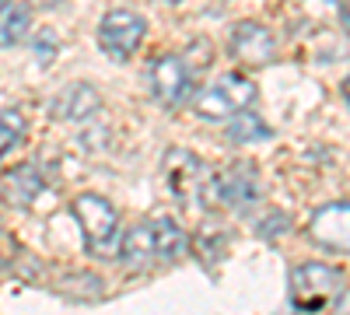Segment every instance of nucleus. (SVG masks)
<instances>
[{
  "instance_id": "nucleus-1",
  "label": "nucleus",
  "mask_w": 350,
  "mask_h": 315,
  "mask_svg": "<svg viewBox=\"0 0 350 315\" xmlns=\"http://www.w3.org/2000/svg\"><path fill=\"white\" fill-rule=\"evenodd\" d=\"M165 168V186L168 193L179 200L183 207L196 210V207H211L217 204V176L207 168V161L196 158L186 148H172L161 161Z\"/></svg>"
},
{
  "instance_id": "nucleus-2",
  "label": "nucleus",
  "mask_w": 350,
  "mask_h": 315,
  "mask_svg": "<svg viewBox=\"0 0 350 315\" xmlns=\"http://www.w3.org/2000/svg\"><path fill=\"white\" fill-rule=\"evenodd\" d=\"M70 210L81 224V235H84V245L92 256L98 260H112L120 256V242H123V232H120V214L109 200L95 196V193H81L70 200Z\"/></svg>"
},
{
  "instance_id": "nucleus-3",
  "label": "nucleus",
  "mask_w": 350,
  "mask_h": 315,
  "mask_svg": "<svg viewBox=\"0 0 350 315\" xmlns=\"http://www.w3.org/2000/svg\"><path fill=\"white\" fill-rule=\"evenodd\" d=\"M287 295L298 312H326L343 298V273L326 263H301L291 270Z\"/></svg>"
},
{
  "instance_id": "nucleus-4",
  "label": "nucleus",
  "mask_w": 350,
  "mask_h": 315,
  "mask_svg": "<svg viewBox=\"0 0 350 315\" xmlns=\"http://www.w3.org/2000/svg\"><path fill=\"white\" fill-rule=\"evenodd\" d=\"M252 102H256V84L245 74H221L214 84H207L196 95L193 112L207 123H221L239 116L242 109H252Z\"/></svg>"
},
{
  "instance_id": "nucleus-5",
  "label": "nucleus",
  "mask_w": 350,
  "mask_h": 315,
  "mask_svg": "<svg viewBox=\"0 0 350 315\" xmlns=\"http://www.w3.org/2000/svg\"><path fill=\"white\" fill-rule=\"evenodd\" d=\"M144 36H148V21H144L140 14L120 8V11H109L98 25V46L105 49V56H112V60H130V56L140 49Z\"/></svg>"
},
{
  "instance_id": "nucleus-6",
  "label": "nucleus",
  "mask_w": 350,
  "mask_h": 315,
  "mask_svg": "<svg viewBox=\"0 0 350 315\" xmlns=\"http://www.w3.org/2000/svg\"><path fill=\"white\" fill-rule=\"evenodd\" d=\"M231 56L249 67H267L277 56V42L270 36V28H262L256 21H239L231 32Z\"/></svg>"
},
{
  "instance_id": "nucleus-7",
  "label": "nucleus",
  "mask_w": 350,
  "mask_h": 315,
  "mask_svg": "<svg viewBox=\"0 0 350 315\" xmlns=\"http://www.w3.org/2000/svg\"><path fill=\"white\" fill-rule=\"evenodd\" d=\"M151 92L161 105H179L189 92V67L183 64V56H158V60L151 64Z\"/></svg>"
},
{
  "instance_id": "nucleus-8",
  "label": "nucleus",
  "mask_w": 350,
  "mask_h": 315,
  "mask_svg": "<svg viewBox=\"0 0 350 315\" xmlns=\"http://www.w3.org/2000/svg\"><path fill=\"white\" fill-rule=\"evenodd\" d=\"M308 235L312 242L326 245L333 252H350V204H329L323 210H315Z\"/></svg>"
},
{
  "instance_id": "nucleus-9",
  "label": "nucleus",
  "mask_w": 350,
  "mask_h": 315,
  "mask_svg": "<svg viewBox=\"0 0 350 315\" xmlns=\"http://www.w3.org/2000/svg\"><path fill=\"white\" fill-rule=\"evenodd\" d=\"M256 196H259V182H256V168L249 161L231 165L228 172L217 176V204L231 210H245L256 204Z\"/></svg>"
},
{
  "instance_id": "nucleus-10",
  "label": "nucleus",
  "mask_w": 350,
  "mask_h": 315,
  "mask_svg": "<svg viewBox=\"0 0 350 315\" xmlns=\"http://www.w3.org/2000/svg\"><path fill=\"white\" fill-rule=\"evenodd\" d=\"M98 92L92 88V84H67V88L53 98L49 105V116L60 120V123H81L88 116H95L98 112Z\"/></svg>"
},
{
  "instance_id": "nucleus-11",
  "label": "nucleus",
  "mask_w": 350,
  "mask_h": 315,
  "mask_svg": "<svg viewBox=\"0 0 350 315\" xmlns=\"http://www.w3.org/2000/svg\"><path fill=\"white\" fill-rule=\"evenodd\" d=\"M39 193H42V172L36 165H14L0 179V196L11 207H32L39 200Z\"/></svg>"
},
{
  "instance_id": "nucleus-12",
  "label": "nucleus",
  "mask_w": 350,
  "mask_h": 315,
  "mask_svg": "<svg viewBox=\"0 0 350 315\" xmlns=\"http://www.w3.org/2000/svg\"><path fill=\"white\" fill-rule=\"evenodd\" d=\"M120 260L130 270H148L158 260V245H154V228L151 224H133L123 232L120 242Z\"/></svg>"
},
{
  "instance_id": "nucleus-13",
  "label": "nucleus",
  "mask_w": 350,
  "mask_h": 315,
  "mask_svg": "<svg viewBox=\"0 0 350 315\" xmlns=\"http://www.w3.org/2000/svg\"><path fill=\"white\" fill-rule=\"evenodd\" d=\"M28 28H32V11L18 0H4L0 4V49L18 46L28 36Z\"/></svg>"
},
{
  "instance_id": "nucleus-14",
  "label": "nucleus",
  "mask_w": 350,
  "mask_h": 315,
  "mask_svg": "<svg viewBox=\"0 0 350 315\" xmlns=\"http://www.w3.org/2000/svg\"><path fill=\"white\" fill-rule=\"evenodd\" d=\"M228 137H231V144H256V140H267V137H270V126L262 123V116L242 109L239 116H231Z\"/></svg>"
},
{
  "instance_id": "nucleus-15",
  "label": "nucleus",
  "mask_w": 350,
  "mask_h": 315,
  "mask_svg": "<svg viewBox=\"0 0 350 315\" xmlns=\"http://www.w3.org/2000/svg\"><path fill=\"white\" fill-rule=\"evenodd\" d=\"M154 228V245H158V260H175V256L183 252L186 245V235H183V228L175 224L172 217H158L151 221Z\"/></svg>"
},
{
  "instance_id": "nucleus-16",
  "label": "nucleus",
  "mask_w": 350,
  "mask_h": 315,
  "mask_svg": "<svg viewBox=\"0 0 350 315\" xmlns=\"http://www.w3.org/2000/svg\"><path fill=\"white\" fill-rule=\"evenodd\" d=\"M25 116L18 109H4L0 112V158H4L14 144H21V137H25Z\"/></svg>"
},
{
  "instance_id": "nucleus-17",
  "label": "nucleus",
  "mask_w": 350,
  "mask_h": 315,
  "mask_svg": "<svg viewBox=\"0 0 350 315\" xmlns=\"http://www.w3.org/2000/svg\"><path fill=\"white\" fill-rule=\"evenodd\" d=\"M56 46H60V42H56V32H53V28H42L39 39H36V53H39L42 64H49V53H53Z\"/></svg>"
},
{
  "instance_id": "nucleus-18",
  "label": "nucleus",
  "mask_w": 350,
  "mask_h": 315,
  "mask_svg": "<svg viewBox=\"0 0 350 315\" xmlns=\"http://www.w3.org/2000/svg\"><path fill=\"white\" fill-rule=\"evenodd\" d=\"M154 4H161V8H175V4H183V0H154Z\"/></svg>"
},
{
  "instance_id": "nucleus-19",
  "label": "nucleus",
  "mask_w": 350,
  "mask_h": 315,
  "mask_svg": "<svg viewBox=\"0 0 350 315\" xmlns=\"http://www.w3.org/2000/svg\"><path fill=\"white\" fill-rule=\"evenodd\" d=\"M36 4H42V8H56L60 0H36Z\"/></svg>"
},
{
  "instance_id": "nucleus-20",
  "label": "nucleus",
  "mask_w": 350,
  "mask_h": 315,
  "mask_svg": "<svg viewBox=\"0 0 350 315\" xmlns=\"http://www.w3.org/2000/svg\"><path fill=\"white\" fill-rule=\"evenodd\" d=\"M343 98H347V102H350V77H347V81H343Z\"/></svg>"
},
{
  "instance_id": "nucleus-21",
  "label": "nucleus",
  "mask_w": 350,
  "mask_h": 315,
  "mask_svg": "<svg viewBox=\"0 0 350 315\" xmlns=\"http://www.w3.org/2000/svg\"><path fill=\"white\" fill-rule=\"evenodd\" d=\"M0 4H4V0H0Z\"/></svg>"
}]
</instances>
